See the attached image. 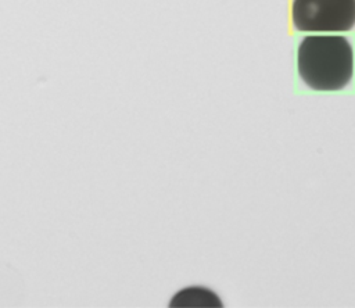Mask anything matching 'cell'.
<instances>
[{
    "mask_svg": "<svg viewBox=\"0 0 355 308\" xmlns=\"http://www.w3.org/2000/svg\"><path fill=\"white\" fill-rule=\"evenodd\" d=\"M291 21L300 32H348L355 28V0H293Z\"/></svg>",
    "mask_w": 355,
    "mask_h": 308,
    "instance_id": "7a4b0ae2",
    "label": "cell"
},
{
    "mask_svg": "<svg viewBox=\"0 0 355 308\" xmlns=\"http://www.w3.org/2000/svg\"><path fill=\"white\" fill-rule=\"evenodd\" d=\"M297 69L302 82L316 92L344 89L354 75V50L340 35H309L297 49Z\"/></svg>",
    "mask_w": 355,
    "mask_h": 308,
    "instance_id": "6da1fadb",
    "label": "cell"
},
{
    "mask_svg": "<svg viewBox=\"0 0 355 308\" xmlns=\"http://www.w3.org/2000/svg\"><path fill=\"white\" fill-rule=\"evenodd\" d=\"M171 305H180V307H212L220 305L219 298L209 291L208 289L201 287H190L179 291L173 298Z\"/></svg>",
    "mask_w": 355,
    "mask_h": 308,
    "instance_id": "3957f363",
    "label": "cell"
}]
</instances>
